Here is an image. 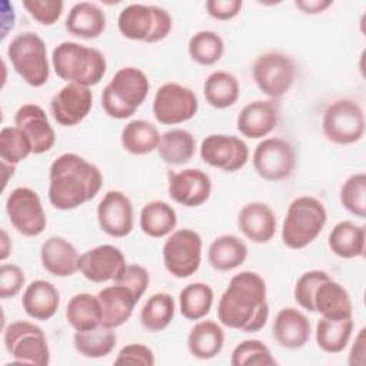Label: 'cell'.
I'll use <instances>...</instances> for the list:
<instances>
[{
	"instance_id": "24",
	"label": "cell",
	"mask_w": 366,
	"mask_h": 366,
	"mask_svg": "<svg viewBox=\"0 0 366 366\" xmlns=\"http://www.w3.org/2000/svg\"><path fill=\"white\" fill-rule=\"evenodd\" d=\"M310 322L305 313L295 307H283L277 312L272 333L279 346L290 350L303 347L310 339Z\"/></svg>"
},
{
	"instance_id": "8",
	"label": "cell",
	"mask_w": 366,
	"mask_h": 366,
	"mask_svg": "<svg viewBox=\"0 0 366 366\" xmlns=\"http://www.w3.org/2000/svg\"><path fill=\"white\" fill-rule=\"evenodd\" d=\"M7 353L14 362L46 366L50 363V349L41 327L31 322L17 320L10 323L3 333Z\"/></svg>"
},
{
	"instance_id": "30",
	"label": "cell",
	"mask_w": 366,
	"mask_h": 366,
	"mask_svg": "<svg viewBox=\"0 0 366 366\" xmlns=\"http://www.w3.org/2000/svg\"><path fill=\"white\" fill-rule=\"evenodd\" d=\"M247 259V246L234 234H222L216 237L207 250V260L214 270L229 272L244 263Z\"/></svg>"
},
{
	"instance_id": "19",
	"label": "cell",
	"mask_w": 366,
	"mask_h": 366,
	"mask_svg": "<svg viewBox=\"0 0 366 366\" xmlns=\"http://www.w3.org/2000/svg\"><path fill=\"white\" fill-rule=\"evenodd\" d=\"M167 192L172 200L186 207H197L207 202L212 193V180L202 169H183L169 173Z\"/></svg>"
},
{
	"instance_id": "40",
	"label": "cell",
	"mask_w": 366,
	"mask_h": 366,
	"mask_svg": "<svg viewBox=\"0 0 366 366\" xmlns=\"http://www.w3.org/2000/svg\"><path fill=\"white\" fill-rule=\"evenodd\" d=\"M176 303L172 295L166 292L154 293L147 299L140 310V322L149 332H162L174 317Z\"/></svg>"
},
{
	"instance_id": "47",
	"label": "cell",
	"mask_w": 366,
	"mask_h": 366,
	"mask_svg": "<svg viewBox=\"0 0 366 366\" xmlns=\"http://www.w3.org/2000/svg\"><path fill=\"white\" fill-rule=\"evenodd\" d=\"M113 283L122 285L129 289L134 299L139 302L149 287L150 276L149 272L140 264H126L124 270L116 280H113Z\"/></svg>"
},
{
	"instance_id": "42",
	"label": "cell",
	"mask_w": 366,
	"mask_h": 366,
	"mask_svg": "<svg viewBox=\"0 0 366 366\" xmlns=\"http://www.w3.org/2000/svg\"><path fill=\"white\" fill-rule=\"evenodd\" d=\"M30 153H33L31 143L26 133L17 126L3 127L0 132V157L3 163L10 166L19 164Z\"/></svg>"
},
{
	"instance_id": "10",
	"label": "cell",
	"mask_w": 366,
	"mask_h": 366,
	"mask_svg": "<svg viewBox=\"0 0 366 366\" xmlns=\"http://www.w3.org/2000/svg\"><path fill=\"white\" fill-rule=\"evenodd\" d=\"M163 263L167 272L177 277H190L202 263V237L192 229L173 230L163 244Z\"/></svg>"
},
{
	"instance_id": "7",
	"label": "cell",
	"mask_w": 366,
	"mask_h": 366,
	"mask_svg": "<svg viewBox=\"0 0 366 366\" xmlns=\"http://www.w3.org/2000/svg\"><path fill=\"white\" fill-rule=\"evenodd\" d=\"M7 57L14 71L31 87H41L50 76L47 47L43 39L24 31L17 34L7 46Z\"/></svg>"
},
{
	"instance_id": "16",
	"label": "cell",
	"mask_w": 366,
	"mask_h": 366,
	"mask_svg": "<svg viewBox=\"0 0 366 366\" xmlns=\"http://www.w3.org/2000/svg\"><path fill=\"white\" fill-rule=\"evenodd\" d=\"M126 267L123 252L113 244H100L80 254L79 272L93 283L116 280Z\"/></svg>"
},
{
	"instance_id": "31",
	"label": "cell",
	"mask_w": 366,
	"mask_h": 366,
	"mask_svg": "<svg viewBox=\"0 0 366 366\" xmlns=\"http://www.w3.org/2000/svg\"><path fill=\"white\" fill-rule=\"evenodd\" d=\"M365 227L350 220L335 224L329 233V249L342 259L360 257L365 253Z\"/></svg>"
},
{
	"instance_id": "4",
	"label": "cell",
	"mask_w": 366,
	"mask_h": 366,
	"mask_svg": "<svg viewBox=\"0 0 366 366\" xmlns=\"http://www.w3.org/2000/svg\"><path fill=\"white\" fill-rule=\"evenodd\" d=\"M150 83L144 71L127 66L119 69L102 92V106L107 116L113 119H127L144 102Z\"/></svg>"
},
{
	"instance_id": "49",
	"label": "cell",
	"mask_w": 366,
	"mask_h": 366,
	"mask_svg": "<svg viewBox=\"0 0 366 366\" xmlns=\"http://www.w3.org/2000/svg\"><path fill=\"white\" fill-rule=\"evenodd\" d=\"M156 359L153 355V350L142 343H130L123 346L116 359V365H143V366H152L154 365Z\"/></svg>"
},
{
	"instance_id": "15",
	"label": "cell",
	"mask_w": 366,
	"mask_h": 366,
	"mask_svg": "<svg viewBox=\"0 0 366 366\" xmlns=\"http://www.w3.org/2000/svg\"><path fill=\"white\" fill-rule=\"evenodd\" d=\"M202 160L224 172H237L249 160V147L244 140L233 134H209L200 144Z\"/></svg>"
},
{
	"instance_id": "34",
	"label": "cell",
	"mask_w": 366,
	"mask_h": 366,
	"mask_svg": "<svg viewBox=\"0 0 366 366\" xmlns=\"http://www.w3.org/2000/svg\"><path fill=\"white\" fill-rule=\"evenodd\" d=\"M203 94L212 107L227 109L237 102L240 86L234 74L224 70H216L204 80Z\"/></svg>"
},
{
	"instance_id": "6",
	"label": "cell",
	"mask_w": 366,
	"mask_h": 366,
	"mask_svg": "<svg viewBox=\"0 0 366 366\" xmlns=\"http://www.w3.org/2000/svg\"><path fill=\"white\" fill-rule=\"evenodd\" d=\"M172 26L173 21L169 11L153 4H129L117 17L120 34L129 40L143 43H157L166 39Z\"/></svg>"
},
{
	"instance_id": "23",
	"label": "cell",
	"mask_w": 366,
	"mask_h": 366,
	"mask_svg": "<svg viewBox=\"0 0 366 366\" xmlns=\"http://www.w3.org/2000/svg\"><path fill=\"white\" fill-rule=\"evenodd\" d=\"M80 254L61 236H50L40 247V262L46 272L56 277H69L79 272Z\"/></svg>"
},
{
	"instance_id": "46",
	"label": "cell",
	"mask_w": 366,
	"mask_h": 366,
	"mask_svg": "<svg viewBox=\"0 0 366 366\" xmlns=\"http://www.w3.org/2000/svg\"><path fill=\"white\" fill-rule=\"evenodd\" d=\"M64 3L61 0H23V7L40 24H54L61 13Z\"/></svg>"
},
{
	"instance_id": "20",
	"label": "cell",
	"mask_w": 366,
	"mask_h": 366,
	"mask_svg": "<svg viewBox=\"0 0 366 366\" xmlns=\"http://www.w3.org/2000/svg\"><path fill=\"white\" fill-rule=\"evenodd\" d=\"M279 117L280 110L276 100H254L240 110L236 126L247 139H263L274 130Z\"/></svg>"
},
{
	"instance_id": "17",
	"label": "cell",
	"mask_w": 366,
	"mask_h": 366,
	"mask_svg": "<svg viewBox=\"0 0 366 366\" xmlns=\"http://www.w3.org/2000/svg\"><path fill=\"white\" fill-rule=\"evenodd\" d=\"M96 213L100 229L112 237H126L133 230V204L120 190H109L99 202Z\"/></svg>"
},
{
	"instance_id": "29",
	"label": "cell",
	"mask_w": 366,
	"mask_h": 366,
	"mask_svg": "<svg viewBox=\"0 0 366 366\" xmlns=\"http://www.w3.org/2000/svg\"><path fill=\"white\" fill-rule=\"evenodd\" d=\"M224 345V332L214 320H202L196 323L187 336V349L190 355L200 360L216 357Z\"/></svg>"
},
{
	"instance_id": "1",
	"label": "cell",
	"mask_w": 366,
	"mask_h": 366,
	"mask_svg": "<svg viewBox=\"0 0 366 366\" xmlns=\"http://www.w3.org/2000/svg\"><path fill=\"white\" fill-rule=\"evenodd\" d=\"M217 319L223 326L244 333L263 329L269 320L263 277L250 270L234 274L219 299Z\"/></svg>"
},
{
	"instance_id": "53",
	"label": "cell",
	"mask_w": 366,
	"mask_h": 366,
	"mask_svg": "<svg viewBox=\"0 0 366 366\" xmlns=\"http://www.w3.org/2000/svg\"><path fill=\"white\" fill-rule=\"evenodd\" d=\"M10 252H11V240L7 234V232L3 229L1 230V239H0V260L4 262L9 257Z\"/></svg>"
},
{
	"instance_id": "21",
	"label": "cell",
	"mask_w": 366,
	"mask_h": 366,
	"mask_svg": "<svg viewBox=\"0 0 366 366\" xmlns=\"http://www.w3.org/2000/svg\"><path fill=\"white\" fill-rule=\"evenodd\" d=\"M14 124L26 133L34 154L49 152L56 143V133L46 112L34 103H26L19 107L14 114Z\"/></svg>"
},
{
	"instance_id": "13",
	"label": "cell",
	"mask_w": 366,
	"mask_h": 366,
	"mask_svg": "<svg viewBox=\"0 0 366 366\" xmlns=\"http://www.w3.org/2000/svg\"><path fill=\"white\" fill-rule=\"evenodd\" d=\"M253 167L267 182H280L292 176L296 167L293 146L280 137L263 139L253 152Z\"/></svg>"
},
{
	"instance_id": "37",
	"label": "cell",
	"mask_w": 366,
	"mask_h": 366,
	"mask_svg": "<svg viewBox=\"0 0 366 366\" xmlns=\"http://www.w3.org/2000/svg\"><path fill=\"white\" fill-rule=\"evenodd\" d=\"M66 319L76 332L97 327L102 323L99 297L90 293L74 295L66 306Z\"/></svg>"
},
{
	"instance_id": "39",
	"label": "cell",
	"mask_w": 366,
	"mask_h": 366,
	"mask_svg": "<svg viewBox=\"0 0 366 366\" xmlns=\"http://www.w3.org/2000/svg\"><path fill=\"white\" fill-rule=\"evenodd\" d=\"M213 289L203 282H194L184 286L179 295V307L187 320H200L209 315L213 305Z\"/></svg>"
},
{
	"instance_id": "3",
	"label": "cell",
	"mask_w": 366,
	"mask_h": 366,
	"mask_svg": "<svg viewBox=\"0 0 366 366\" xmlns=\"http://www.w3.org/2000/svg\"><path fill=\"white\" fill-rule=\"evenodd\" d=\"M51 66L54 73L67 83L92 87L106 74L104 54L76 41H63L53 49Z\"/></svg>"
},
{
	"instance_id": "25",
	"label": "cell",
	"mask_w": 366,
	"mask_h": 366,
	"mask_svg": "<svg viewBox=\"0 0 366 366\" xmlns=\"http://www.w3.org/2000/svg\"><path fill=\"white\" fill-rule=\"evenodd\" d=\"M315 312L330 320L352 317L353 306L347 290L332 277L322 282L313 295Z\"/></svg>"
},
{
	"instance_id": "22",
	"label": "cell",
	"mask_w": 366,
	"mask_h": 366,
	"mask_svg": "<svg viewBox=\"0 0 366 366\" xmlns=\"http://www.w3.org/2000/svg\"><path fill=\"white\" fill-rule=\"evenodd\" d=\"M237 227L253 243H267L276 233V214L263 202H250L237 216Z\"/></svg>"
},
{
	"instance_id": "32",
	"label": "cell",
	"mask_w": 366,
	"mask_h": 366,
	"mask_svg": "<svg viewBox=\"0 0 366 366\" xmlns=\"http://www.w3.org/2000/svg\"><path fill=\"white\" fill-rule=\"evenodd\" d=\"M139 223L144 234L160 239L174 230L177 224V214L167 202L152 200L143 206Z\"/></svg>"
},
{
	"instance_id": "38",
	"label": "cell",
	"mask_w": 366,
	"mask_h": 366,
	"mask_svg": "<svg viewBox=\"0 0 366 366\" xmlns=\"http://www.w3.org/2000/svg\"><path fill=\"white\" fill-rule=\"evenodd\" d=\"M353 332V320H330L320 317L316 323V343L326 353H340L349 343Z\"/></svg>"
},
{
	"instance_id": "14",
	"label": "cell",
	"mask_w": 366,
	"mask_h": 366,
	"mask_svg": "<svg viewBox=\"0 0 366 366\" xmlns=\"http://www.w3.org/2000/svg\"><path fill=\"white\" fill-rule=\"evenodd\" d=\"M11 226L23 236L36 237L46 229L47 219L39 194L30 187H16L6 199Z\"/></svg>"
},
{
	"instance_id": "52",
	"label": "cell",
	"mask_w": 366,
	"mask_h": 366,
	"mask_svg": "<svg viewBox=\"0 0 366 366\" xmlns=\"http://www.w3.org/2000/svg\"><path fill=\"white\" fill-rule=\"evenodd\" d=\"M333 4L332 0H296L295 6L305 14H319Z\"/></svg>"
},
{
	"instance_id": "11",
	"label": "cell",
	"mask_w": 366,
	"mask_h": 366,
	"mask_svg": "<svg viewBox=\"0 0 366 366\" xmlns=\"http://www.w3.org/2000/svg\"><path fill=\"white\" fill-rule=\"evenodd\" d=\"M252 73L259 90L276 100L290 90L296 77V66L287 54L267 51L256 57Z\"/></svg>"
},
{
	"instance_id": "43",
	"label": "cell",
	"mask_w": 366,
	"mask_h": 366,
	"mask_svg": "<svg viewBox=\"0 0 366 366\" xmlns=\"http://www.w3.org/2000/svg\"><path fill=\"white\" fill-rule=\"evenodd\" d=\"M276 363L270 349L257 339L240 342L230 356L232 366H273Z\"/></svg>"
},
{
	"instance_id": "26",
	"label": "cell",
	"mask_w": 366,
	"mask_h": 366,
	"mask_svg": "<svg viewBox=\"0 0 366 366\" xmlns=\"http://www.w3.org/2000/svg\"><path fill=\"white\" fill-rule=\"evenodd\" d=\"M102 306V323L106 327L116 329L126 323L137 303L129 289L113 283L102 289L97 295Z\"/></svg>"
},
{
	"instance_id": "45",
	"label": "cell",
	"mask_w": 366,
	"mask_h": 366,
	"mask_svg": "<svg viewBox=\"0 0 366 366\" xmlns=\"http://www.w3.org/2000/svg\"><path fill=\"white\" fill-rule=\"evenodd\" d=\"M330 276L329 273H326L325 270H309V272H305L296 282L295 285V290H293V296H295V300L296 303L307 310V312H315V307H313V295H315V290L316 287L327 280Z\"/></svg>"
},
{
	"instance_id": "5",
	"label": "cell",
	"mask_w": 366,
	"mask_h": 366,
	"mask_svg": "<svg viewBox=\"0 0 366 366\" xmlns=\"http://www.w3.org/2000/svg\"><path fill=\"white\" fill-rule=\"evenodd\" d=\"M327 220L325 204L313 196H299L287 207L283 226V244L292 250L309 246L323 230Z\"/></svg>"
},
{
	"instance_id": "36",
	"label": "cell",
	"mask_w": 366,
	"mask_h": 366,
	"mask_svg": "<svg viewBox=\"0 0 366 366\" xmlns=\"http://www.w3.org/2000/svg\"><path fill=\"white\" fill-rule=\"evenodd\" d=\"M116 332L114 329L99 325L97 327L89 330H77L73 336L74 349L84 357L99 359L106 357L112 353L116 346Z\"/></svg>"
},
{
	"instance_id": "18",
	"label": "cell",
	"mask_w": 366,
	"mask_h": 366,
	"mask_svg": "<svg viewBox=\"0 0 366 366\" xmlns=\"http://www.w3.org/2000/svg\"><path fill=\"white\" fill-rule=\"evenodd\" d=\"M93 93L90 87L74 83L63 86L50 100L54 120L66 127L79 124L92 110Z\"/></svg>"
},
{
	"instance_id": "9",
	"label": "cell",
	"mask_w": 366,
	"mask_h": 366,
	"mask_svg": "<svg viewBox=\"0 0 366 366\" xmlns=\"http://www.w3.org/2000/svg\"><path fill=\"white\" fill-rule=\"evenodd\" d=\"M325 137L336 144H353L365 134V114L360 104L350 99L330 103L322 119Z\"/></svg>"
},
{
	"instance_id": "44",
	"label": "cell",
	"mask_w": 366,
	"mask_h": 366,
	"mask_svg": "<svg viewBox=\"0 0 366 366\" xmlns=\"http://www.w3.org/2000/svg\"><path fill=\"white\" fill-rule=\"evenodd\" d=\"M342 206L356 217L366 216V174L363 172L349 176L340 187Z\"/></svg>"
},
{
	"instance_id": "41",
	"label": "cell",
	"mask_w": 366,
	"mask_h": 366,
	"mask_svg": "<svg viewBox=\"0 0 366 366\" xmlns=\"http://www.w3.org/2000/svg\"><path fill=\"white\" fill-rule=\"evenodd\" d=\"M187 51L190 59L197 64L212 66L222 59L224 53V41L216 31L202 30L190 37Z\"/></svg>"
},
{
	"instance_id": "12",
	"label": "cell",
	"mask_w": 366,
	"mask_h": 366,
	"mask_svg": "<svg viewBox=\"0 0 366 366\" xmlns=\"http://www.w3.org/2000/svg\"><path fill=\"white\" fill-rule=\"evenodd\" d=\"M197 110L199 102L194 92L174 81L162 84L153 99V116L160 124H180L194 117Z\"/></svg>"
},
{
	"instance_id": "51",
	"label": "cell",
	"mask_w": 366,
	"mask_h": 366,
	"mask_svg": "<svg viewBox=\"0 0 366 366\" xmlns=\"http://www.w3.org/2000/svg\"><path fill=\"white\" fill-rule=\"evenodd\" d=\"M365 332L366 329L362 327L356 337H355V342H353V346L350 349V353H349V365L350 366H363L365 365V355H366V347H365V343H366V337H365Z\"/></svg>"
},
{
	"instance_id": "27",
	"label": "cell",
	"mask_w": 366,
	"mask_h": 366,
	"mask_svg": "<svg viewBox=\"0 0 366 366\" xmlns=\"http://www.w3.org/2000/svg\"><path fill=\"white\" fill-rule=\"evenodd\" d=\"M60 305V293L57 287L43 279L33 280L23 292L21 306L27 316L34 320L51 319Z\"/></svg>"
},
{
	"instance_id": "28",
	"label": "cell",
	"mask_w": 366,
	"mask_h": 366,
	"mask_svg": "<svg viewBox=\"0 0 366 366\" xmlns=\"http://www.w3.org/2000/svg\"><path fill=\"white\" fill-rule=\"evenodd\" d=\"M64 27L76 37L97 39L106 29V14L97 4L80 1L70 9Z\"/></svg>"
},
{
	"instance_id": "2",
	"label": "cell",
	"mask_w": 366,
	"mask_h": 366,
	"mask_svg": "<svg viewBox=\"0 0 366 366\" xmlns=\"http://www.w3.org/2000/svg\"><path fill=\"white\" fill-rule=\"evenodd\" d=\"M49 202L57 210H73L96 197L103 184L100 169L76 153L60 154L49 169Z\"/></svg>"
},
{
	"instance_id": "33",
	"label": "cell",
	"mask_w": 366,
	"mask_h": 366,
	"mask_svg": "<svg viewBox=\"0 0 366 366\" xmlns=\"http://www.w3.org/2000/svg\"><path fill=\"white\" fill-rule=\"evenodd\" d=\"M196 152V139L184 129H172L160 136L157 153L167 164L180 166L192 160Z\"/></svg>"
},
{
	"instance_id": "48",
	"label": "cell",
	"mask_w": 366,
	"mask_h": 366,
	"mask_svg": "<svg viewBox=\"0 0 366 366\" xmlns=\"http://www.w3.org/2000/svg\"><path fill=\"white\" fill-rule=\"evenodd\" d=\"M24 286L23 270L13 263H3L0 266V297L10 299L20 293Z\"/></svg>"
},
{
	"instance_id": "50",
	"label": "cell",
	"mask_w": 366,
	"mask_h": 366,
	"mask_svg": "<svg viewBox=\"0 0 366 366\" xmlns=\"http://www.w3.org/2000/svg\"><path fill=\"white\" fill-rule=\"evenodd\" d=\"M242 0H207L204 7L210 17L216 20H232L242 10Z\"/></svg>"
},
{
	"instance_id": "35",
	"label": "cell",
	"mask_w": 366,
	"mask_h": 366,
	"mask_svg": "<svg viewBox=\"0 0 366 366\" xmlns=\"http://www.w3.org/2000/svg\"><path fill=\"white\" fill-rule=\"evenodd\" d=\"M120 142L126 152L142 156L157 150L160 133L157 127L150 122L132 120L123 127Z\"/></svg>"
}]
</instances>
